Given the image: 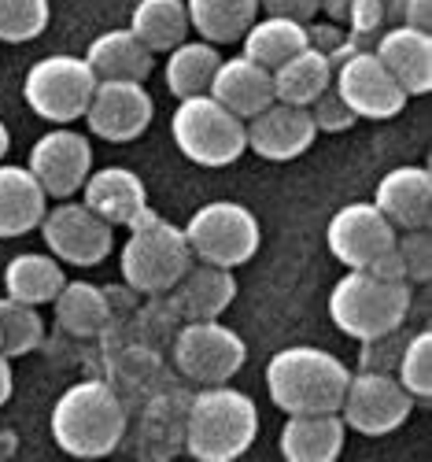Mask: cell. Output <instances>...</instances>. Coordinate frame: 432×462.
<instances>
[{"instance_id": "7a4b0ae2", "label": "cell", "mask_w": 432, "mask_h": 462, "mask_svg": "<svg viewBox=\"0 0 432 462\" xmlns=\"http://www.w3.org/2000/svg\"><path fill=\"white\" fill-rule=\"evenodd\" d=\"M259 437V407L233 384H200L185 418V451L196 462H233Z\"/></svg>"}, {"instance_id": "74e56055", "label": "cell", "mask_w": 432, "mask_h": 462, "mask_svg": "<svg viewBox=\"0 0 432 462\" xmlns=\"http://www.w3.org/2000/svg\"><path fill=\"white\" fill-rule=\"evenodd\" d=\"M388 5L391 0H355L347 12V30L359 33V37H370V42H377V33L388 26Z\"/></svg>"}, {"instance_id": "7c38bea8", "label": "cell", "mask_w": 432, "mask_h": 462, "mask_svg": "<svg viewBox=\"0 0 432 462\" xmlns=\"http://www.w3.org/2000/svg\"><path fill=\"white\" fill-rule=\"evenodd\" d=\"M333 89L351 107V115L363 123H388L403 115L410 97L400 89V82L384 70V63L373 56V49H359L333 63Z\"/></svg>"}, {"instance_id": "44dd1931", "label": "cell", "mask_w": 432, "mask_h": 462, "mask_svg": "<svg viewBox=\"0 0 432 462\" xmlns=\"http://www.w3.org/2000/svg\"><path fill=\"white\" fill-rule=\"evenodd\" d=\"M222 107H229L237 119H252L259 115L266 104H273V79L270 70L259 67L255 60H248L244 52L233 56V60H222L215 79H211V89H207Z\"/></svg>"}, {"instance_id": "8992f818", "label": "cell", "mask_w": 432, "mask_h": 462, "mask_svg": "<svg viewBox=\"0 0 432 462\" xmlns=\"http://www.w3.org/2000/svg\"><path fill=\"white\" fill-rule=\"evenodd\" d=\"M170 137L188 163L211 167V171L237 163L248 152L244 119H237L229 107H222L211 93L178 100L170 115Z\"/></svg>"}, {"instance_id": "836d02e7", "label": "cell", "mask_w": 432, "mask_h": 462, "mask_svg": "<svg viewBox=\"0 0 432 462\" xmlns=\"http://www.w3.org/2000/svg\"><path fill=\"white\" fill-rule=\"evenodd\" d=\"M396 377L400 384L414 396V403H428L432 400V333L418 329L407 337L400 363H396Z\"/></svg>"}, {"instance_id": "d4e9b609", "label": "cell", "mask_w": 432, "mask_h": 462, "mask_svg": "<svg viewBox=\"0 0 432 462\" xmlns=\"http://www.w3.org/2000/svg\"><path fill=\"white\" fill-rule=\"evenodd\" d=\"M56 326L70 337H97L111 319V296L86 282V278H67L60 292L52 296Z\"/></svg>"}, {"instance_id": "d6986e66", "label": "cell", "mask_w": 432, "mask_h": 462, "mask_svg": "<svg viewBox=\"0 0 432 462\" xmlns=\"http://www.w3.org/2000/svg\"><path fill=\"white\" fill-rule=\"evenodd\" d=\"M82 192V204L97 211L107 226H130L148 208V189L144 178L130 167H100L89 171Z\"/></svg>"}, {"instance_id": "b9f144b4", "label": "cell", "mask_w": 432, "mask_h": 462, "mask_svg": "<svg viewBox=\"0 0 432 462\" xmlns=\"http://www.w3.org/2000/svg\"><path fill=\"white\" fill-rule=\"evenodd\" d=\"M15 393V374H12V359L0 356V407H5Z\"/></svg>"}, {"instance_id": "cb8c5ba5", "label": "cell", "mask_w": 432, "mask_h": 462, "mask_svg": "<svg viewBox=\"0 0 432 462\" xmlns=\"http://www.w3.org/2000/svg\"><path fill=\"white\" fill-rule=\"evenodd\" d=\"M49 211L45 189L19 163H0V241L26 237Z\"/></svg>"}, {"instance_id": "484cf974", "label": "cell", "mask_w": 432, "mask_h": 462, "mask_svg": "<svg viewBox=\"0 0 432 462\" xmlns=\"http://www.w3.org/2000/svg\"><path fill=\"white\" fill-rule=\"evenodd\" d=\"M270 79H273V100L307 107L314 97H322L333 86V63L326 52L307 45L296 56H289L285 63L273 67Z\"/></svg>"}, {"instance_id": "2e32d148", "label": "cell", "mask_w": 432, "mask_h": 462, "mask_svg": "<svg viewBox=\"0 0 432 462\" xmlns=\"http://www.w3.org/2000/svg\"><path fill=\"white\" fill-rule=\"evenodd\" d=\"M314 137H318V130H314L307 107L281 104V100L266 104L259 115H252V119L244 123L248 148L255 152L259 160H270V163L299 160L303 152H310Z\"/></svg>"}, {"instance_id": "603a6c76", "label": "cell", "mask_w": 432, "mask_h": 462, "mask_svg": "<svg viewBox=\"0 0 432 462\" xmlns=\"http://www.w3.org/2000/svg\"><path fill=\"white\" fill-rule=\"evenodd\" d=\"M174 303L185 319H222L237 300V278L225 266L196 263L174 282Z\"/></svg>"}, {"instance_id": "d590c367", "label": "cell", "mask_w": 432, "mask_h": 462, "mask_svg": "<svg viewBox=\"0 0 432 462\" xmlns=\"http://www.w3.org/2000/svg\"><path fill=\"white\" fill-rule=\"evenodd\" d=\"M407 326H396L388 333H377V337H366L359 340V370H373V374H396V363H400V352L407 344Z\"/></svg>"}, {"instance_id": "30bf717a", "label": "cell", "mask_w": 432, "mask_h": 462, "mask_svg": "<svg viewBox=\"0 0 432 462\" xmlns=\"http://www.w3.org/2000/svg\"><path fill=\"white\" fill-rule=\"evenodd\" d=\"M410 411H414V396L400 384V377L373 370L351 374L344 400L336 407L340 421L359 437H388L403 430L410 421Z\"/></svg>"}, {"instance_id": "ffe728a7", "label": "cell", "mask_w": 432, "mask_h": 462, "mask_svg": "<svg viewBox=\"0 0 432 462\" xmlns=\"http://www.w3.org/2000/svg\"><path fill=\"white\" fill-rule=\"evenodd\" d=\"M347 440V426L336 411L322 414H285L278 451L285 462H336Z\"/></svg>"}, {"instance_id": "9c48e42d", "label": "cell", "mask_w": 432, "mask_h": 462, "mask_svg": "<svg viewBox=\"0 0 432 462\" xmlns=\"http://www.w3.org/2000/svg\"><path fill=\"white\" fill-rule=\"evenodd\" d=\"M248 363L244 337L222 319H185L174 337V366L196 384H225Z\"/></svg>"}, {"instance_id": "ac0fdd59", "label": "cell", "mask_w": 432, "mask_h": 462, "mask_svg": "<svg viewBox=\"0 0 432 462\" xmlns=\"http://www.w3.org/2000/svg\"><path fill=\"white\" fill-rule=\"evenodd\" d=\"M373 56L407 97H425L432 89V33L403 23L384 26L373 42Z\"/></svg>"}, {"instance_id": "4fadbf2b", "label": "cell", "mask_w": 432, "mask_h": 462, "mask_svg": "<svg viewBox=\"0 0 432 462\" xmlns=\"http://www.w3.org/2000/svg\"><path fill=\"white\" fill-rule=\"evenodd\" d=\"M26 171L37 178L49 200H70L93 171V141L74 126H52L33 141Z\"/></svg>"}, {"instance_id": "7bdbcfd3", "label": "cell", "mask_w": 432, "mask_h": 462, "mask_svg": "<svg viewBox=\"0 0 432 462\" xmlns=\"http://www.w3.org/2000/svg\"><path fill=\"white\" fill-rule=\"evenodd\" d=\"M12 152V130H8V123L0 119V163H5V156Z\"/></svg>"}, {"instance_id": "52a82bcc", "label": "cell", "mask_w": 432, "mask_h": 462, "mask_svg": "<svg viewBox=\"0 0 432 462\" xmlns=\"http://www.w3.org/2000/svg\"><path fill=\"white\" fill-rule=\"evenodd\" d=\"M181 234L196 263L225 266V271H237V266L252 263L262 245L259 218L237 200H211L204 208H196L192 218L181 226Z\"/></svg>"}, {"instance_id": "f35d334b", "label": "cell", "mask_w": 432, "mask_h": 462, "mask_svg": "<svg viewBox=\"0 0 432 462\" xmlns=\"http://www.w3.org/2000/svg\"><path fill=\"white\" fill-rule=\"evenodd\" d=\"M262 15H285L296 23H310L322 15V0H259Z\"/></svg>"}, {"instance_id": "5bb4252c", "label": "cell", "mask_w": 432, "mask_h": 462, "mask_svg": "<svg viewBox=\"0 0 432 462\" xmlns=\"http://www.w3.org/2000/svg\"><path fill=\"white\" fill-rule=\"evenodd\" d=\"M82 119L93 137L111 144H130L152 126L155 100L144 82H97Z\"/></svg>"}, {"instance_id": "f546056e", "label": "cell", "mask_w": 432, "mask_h": 462, "mask_svg": "<svg viewBox=\"0 0 432 462\" xmlns=\"http://www.w3.org/2000/svg\"><path fill=\"white\" fill-rule=\"evenodd\" d=\"M148 52H170L188 37L185 0H137L126 26Z\"/></svg>"}, {"instance_id": "5b68a950", "label": "cell", "mask_w": 432, "mask_h": 462, "mask_svg": "<svg viewBox=\"0 0 432 462\" xmlns=\"http://www.w3.org/2000/svg\"><path fill=\"white\" fill-rule=\"evenodd\" d=\"M410 303H414V285L384 282L373 278L370 271H347L329 292V319L344 337L366 340L396 326H407Z\"/></svg>"}, {"instance_id": "e0dca14e", "label": "cell", "mask_w": 432, "mask_h": 462, "mask_svg": "<svg viewBox=\"0 0 432 462\" xmlns=\"http://www.w3.org/2000/svg\"><path fill=\"white\" fill-rule=\"evenodd\" d=\"M377 211L400 229H428L432 222V174L421 163L391 167L373 189Z\"/></svg>"}, {"instance_id": "7402d4cb", "label": "cell", "mask_w": 432, "mask_h": 462, "mask_svg": "<svg viewBox=\"0 0 432 462\" xmlns=\"http://www.w3.org/2000/svg\"><path fill=\"white\" fill-rule=\"evenodd\" d=\"M86 63L97 82H148V74L155 70V52H148L126 26H119L93 37Z\"/></svg>"}, {"instance_id": "8d00e7d4", "label": "cell", "mask_w": 432, "mask_h": 462, "mask_svg": "<svg viewBox=\"0 0 432 462\" xmlns=\"http://www.w3.org/2000/svg\"><path fill=\"white\" fill-rule=\"evenodd\" d=\"M307 115H310V123H314V130H318V134H347L351 126L359 123L355 115H351V107L336 97L333 86H329L322 97H314V100L307 104Z\"/></svg>"}, {"instance_id": "ba28073f", "label": "cell", "mask_w": 432, "mask_h": 462, "mask_svg": "<svg viewBox=\"0 0 432 462\" xmlns=\"http://www.w3.org/2000/svg\"><path fill=\"white\" fill-rule=\"evenodd\" d=\"M93 89H97V74L89 70L86 56H70V52L37 60L23 79L26 107L52 126L82 123V115L93 100Z\"/></svg>"}, {"instance_id": "3957f363", "label": "cell", "mask_w": 432, "mask_h": 462, "mask_svg": "<svg viewBox=\"0 0 432 462\" xmlns=\"http://www.w3.org/2000/svg\"><path fill=\"white\" fill-rule=\"evenodd\" d=\"M351 366L314 344H292L273 352L266 363V393L270 403L285 414H322L336 411L347 389Z\"/></svg>"}, {"instance_id": "8fae6325", "label": "cell", "mask_w": 432, "mask_h": 462, "mask_svg": "<svg viewBox=\"0 0 432 462\" xmlns=\"http://www.w3.org/2000/svg\"><path fill=\"white\" fill-rule=\"evenodd\" d=\"M49 255H56L63 266L89 271L100 266L115 252V226H107L97 211H89L82 200H56L37 222Z\"/></svg>"}, {"instance_id": "4316f807", "label": "cell", "mask_w": 432, "mask_h": 462, "mask_svg": "<svg viewBox=\"0 0 432 462\" xmlns=\"http://www.w3.org/2000/svg\"><path fill=\"white\" fill-rule=\"evenodd\" d=\"M63 282H67L63 263L49 252H19L5 266V296L33 303V307L52 303Z\"/></svg>"}, {"instance_id": "d6a6232c", "label": "cell", "mask_w": 432, "mask_h": 462, "mask_svg": "<svg viewBox=\"0 0 432 462\" xmlns=\"http://www.w3.org/2000/svg\"><path fill=\"white\" fill-rule=\"evenodd\" d=\"M52 19L49 0H0V42L5 45H26L37 42Z\"/></svg>"}, {"instance_id": "9a60e30c", "label": "cell", "mask_w": 432, "mask_h": 462, "mask_svg": "<svg viewBox=\"0 0 432 462\" xmlns=\"http://www.w3.org/2000/svg\"><path fill=\"white\" fill-rule=\"evenodd\" d=\"M326 245L336 263H344L347 271H366V266L384 255L396 245V226H391L373 200H355L344 204L329 226H326Z\"/></svg>"}, {"instance_id": "1f68e13d", "label": "cell", "mask_w": 432, "mask_h": 462, "mask_svg": "<svg viewBox=\"0 0 432 462\" xmlns=\"http://www.w3.org/2000/svg\"><path fill=\"white\" fill-rule=\"evenodd\" d=\"M45 340V319L33 303L0 296V356L5 359H23L41 348Z\"/></svg>"}, {"instance_id": "ab89813d", "label": "cell", "mask_w": 432, "mask_h": 462, "mask_svg": "<svg viewBox=\"0 0 432 462\" xmlns=\"http://www.w3.org/2000/svg\"><path fill=\"white\" fill-rule=\"evenodd\" d=\"M400 23H403V26H414V30L432 33V0H403Z\"/></svg>"}, {"instance_id": "60d3db41", "label": "cell", "mask_w": 432, "mask_h": 462, "mask_svg": "<svg viewBox=\"0 0 432 462\" xmlns=\"http://www.w3.org/2000/svg\"><path fill=\"white\" fill-rule=\"evenodd\" d=\"M351 5L355 0H322V19H329V23H347V12H351Z\"/></svg>"}, {"instance_id": "6da1fadb", "label": "cell", "mask_w": 432, "mask_h": 462, "mask_svg": "<svg viewBox=\"0 0 432 462\" xmlns=\"http://www.w3.org/2000/svg\"><path fill=\"white\" fill-rule=\"evenodd\" d=\"M126 421V407L111 384L100 377H86L60 393L49 414V433L70 458H104L123 444Z\"/></svg>"}, {"instance_id": "f1b7e54d", "label": "cell", "mask_w": 432, "mask_h": 462, "mask_svg": "<svg viewBox=\"0 0 432 462\" xmlns=\"http://www.w3.org/2000/svg\"><path fill=\"white\" fill-rule=\"evenodd\" d=\"M218 63H222V56H218V45H211V42H185L181 45H174L170 52H167V63H163V86L178 97V100H185V97H200V93H207L211 89V79H215V70H218Z\"/></svg>"}, {"instance_id": "4dcf8cb0", "label": "cell", "mask_w": 432, "mask_h": 462, "mask_svg": "<svg viewBox=\"0 0 432 462\" xmlns=\"http://www.w3.org/2000/svg\"><path fill=\"white\" fill-rule=\"evenodd\" d=\"M299 49H307V23H296L285 15H259L241 37V52L266 70L285 63Z\"/></svg>"}, {"instance_id": "83f0119b", "label": "cell", "mask_w": 432, "mask_h": 462, "mask_svg": "<svg viewBox=\"0 0 432 462\" xmlns=\"http://www.w3.org/2000/svg\"><path fill=\"white\" fill-rule=\"evenodd\" d=\"M185 12L196 37L211 45H233L259 19V0H185Z\"/></svg>"}, {"instance_id": "277c9868", "label": "cell", "mask_w": 432, "mask_h": 462, "mask_svg": "<svg viewBox=\"0 0 432 462\" xmlns=\"http://www.w3.org/2000/svg\"><path fill=\"white\" fill-rule=\"evenodd\" d=\"M126 229H130V237L119 252V271L126 285L148 296L170 292L174 282L192 266V252H188L181 226H174L160 211L144 208Z\"/></svg>"}, {"instance_id": "e575fe53", "label": "cell", "mask_w": 432, "mask_h": 462, "mask_svg": "<svg viewBox=\"0 0 432 462\" xmlns=\"http://www.w3.org/2000/svg\"><path fill=\"white\" fill-rule=\"evenodd\" d=\"M396 255L403 263L407 285H428V278H432V237H428V229H400L396 234Z\"/></svg>"}]
</instances>
